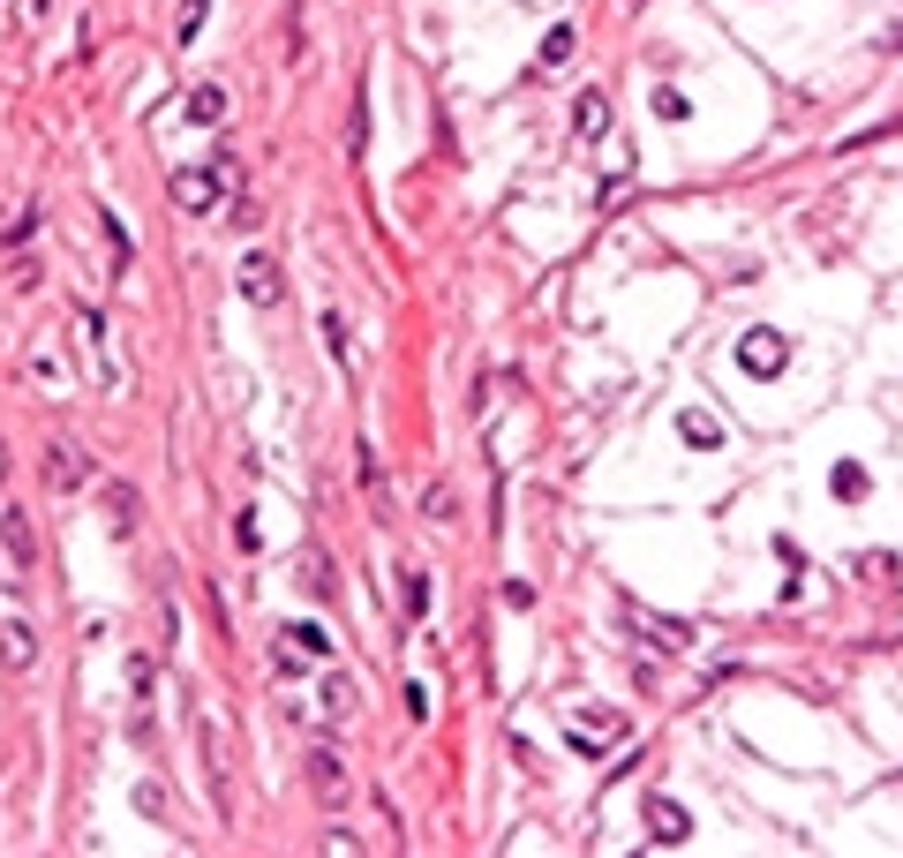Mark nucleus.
Instances as JSON below:
<instances>
[{
  "mask_svg": "<svg viewBox=\"0 0 903 858\" xmlns=\"http://www.w3.org/2000/svg\"><path fill=\"white\" fill-rule=\"evenodd\" d=\"M188 121L218 128V121H226V91H218V83H196V91H188Z\"/></svg>",
  "mask_w": 903,
  "mask_h": 858,
  "instance_id": "ddd939ff",
  "label": "nucleus"
},
{
  "mask_svg": "<svg viewBox=\"0 0 903 858\" xmlns=\"http://www.w3.org/2000/svg\"><path fill=\"white\" fill-rule=\"evenodd\" d=\"M98 497H106L114 535H136V490H128V482H98Z\"/></svg>",
  "mask_w": 903,
  "mask_h": 858,
  "instance_id": "f8f14e48",
  "label": "nucleus"
},
{
  "mask_svg": "<svg viewBox=\"0 0 903 858\" xmlns=\"http://www.w3.org/2000/svg\"><path fill=\"white\" fill-rule=\"evenodd\" d=\"M136 813H151V821H166V783H151V776H144V783H136Z\"/></svg>",
  "mask_w": 903,
  "mask_h": 858,
  "instance_id": "6ab92c4d",
  "label": "nucleus"
},
{
  "mask_svg": "<svg viewBox=\"0 0 903 858\" xmlns=\"http://www.w3.org/2000/svg\"><path fill=\"white\" fill-rule=\"evenodd\" d=\"M602 121H610V98L588 91V98H580V136H602Z\"/></svg>",
  "mask_w": 903,
  "mask_h": 858,
  "instance_id": "f3484780",
  "label": "nucleus"
},
{
  "mask_svg": "<svg viewBox=\"0 0 903 858\" xmlns=\"http://www.w3.org/2000/svg\"><path fill=\"white\" fill-rule=\"evenodd\" d=\"M324 347L346 362V317H340V309H324Z\"/></svg>",
  "mask_w": 903,
  "mask_h": 858,
  "instance_id": "412c9836",
  "label": "nucleus"
},
{
  "mask_svg": "<svg viewBox=\"0 0 903 858\" xmlns=\"http://www.w3.org/2000/svg\"><path fill=\"white\" fill-rule=\"evenodd\" d=\"M572 46H580V38H572V31H550V38H542V68H558L565 53H572Z\"/></svg>",
  "mask_w": 903,
  "mask_h": 858,
  "instance_id": "aec40b11",
  "label": "nucleus"
},
{
  "mask_svg": "<svg viewBox=\"0 0 903 858\" xmlns=\"http://www.w3.org/2000/svg\"><path fill=\"white\" fill-rule=\"evenodd\" d=\"M46 460H53V467H46V482H53V490H84V460H76V445H68V437H53V445H46Z\"/></svg>",
  "mask_w": 903,
  "mask_h": 858,
  "instance_id": "9b49d317",
  "label": "nucleus"
},
{
  "mask_svg": "<svg viewBox=\"0 0 903 858\" xmlns=\"http://www.w3.org/2000/svg\"><path fill=\"white\" fill-rule=\"evenodd\" d=\"M286 648L310 655V663H332V633H324V625H286Z\"/></svg>",
  "mask_w": 903,
  "mask_h": 858,
  "instance_id": "4468645a",
  "label": "nucleus"
},
{
  "mask_svg": "<svg viewBox=\"0 0 903 858\" xmlns=\"http://www.w3.org/2000/svg\"><path fill=\"white\" fill-rule=\"evenodd\" d=\"M625 633L655 640V655H686L693 648V633L678 625V618H655V610H632V603H625Z\"/></svg>",
  "mask_w": 903,
  "mask_h": 858,
  "instance_id": "20e7f679",
  "label": "nucleus"
},
{
  "mask_svg": "<svg viewBox=\"0 0 903 858\" xmlns=\"http://www.w3.org/2000/svg\"><path fill=\"white\" fill-rule=\"evenodd\" d=\"M648 836H655V844H686L693 813L678 806V798H648Z\"/></svg>",
  "mask_w": 903,
  "mask_h": 858,
  "instance_id": "0eeeda50",
  "label": "nucleus"
},
{
  "mask_svg": "<svg viewBox=\"0 0 903 858\" xmlns=\"http://www.w3.org/2000/svg\"><path fill=\"white\" fill-rule=\"evenodd\" d=\"M38 565V535L23 505H0V595H23V580Z\"/></svg>",
  "mask_w": 903,
  "mask_h": 858,
  "instance_id": "f03ea898",
  "label": "nucleus"
},
{
  "mask_svg": "<svg viewBox=\"0 0 903 858\" xmlns=\"http://www.w3.org/2000/svg\"><path fill=\"white\" fill-rule=\"evenodd\" d=\"M0 482H8V445H0Z\"/></svg>",
  "mask_w": 903,
  "mask_h": 858,
  "instance_id": "4be33fe9",
  "label": "nucleus"
},
{
  "mask_svg": "<svg viewBox=\"0 0 903 858\" xmlns=\"http://www.w3.org/2000/svg\"><path fill=\"white\" fill-rule=\"evenodd\" d=\"M324 716H332V723L354 716V686H346V678H324Z\"/></svg>",
  "mask_w": 903,
  "mask_h": 858,
  "instance_id": "dca6fc26",
  "label": "nucleus"
},
{
  "mask_svg": "<svg viewBox=\"0 0 903 858\" xmlns=\"http://www.w3.org/2000/svg\"><path fill=\"white\" fill-rule=\"evenodd\" d=\"M0 663H8V670H31L38 663V633L23 625V618H8V625H0Z\"/></svg>",
  "mask_w": 903,
  "mask_h": 858,
  "instance_id": "6e6552de",
  "label": "nucleus"
},
{
  "mask_svg": "<svg viewBox=\"0 0 903 858\" xmlns=\"http://www.w3.org/2000/svg\"><path fill=\"white\" fill-rule=\"evenodd\" d=\"M204 8H212V0H181V16H174V31H181V46H196V31H204Z\"/></svg>",
  "mask_w": 903,
  "mask_h": 858,
  "instance_id": "a211bd4d",
  "label": "nucleus"
},
{
  "mask_svg": "<svg viewBox=\"0 0 903 858\" xmlns=\"http://www.w3.org/2000/svg\"><path fill=\"white\" fill-rule=\"evenodd\" d=\"M422 520H430L436 535H452V527H460V497H452V482H430V490H422Z\"/></svg>",
  "mask_w": 903,
  "mask_h": 858,
  "instance_id": "9d476101",
  "label": "nucleus"
},
{
  "mask_svg": "<svg viewBox=\"0 0 903 858\" xmlns=\"http://www.w3.org/2000/svg\"><path fill=\"white\" fill-rule=\"evenodd\" d=\"M242 294H249L256 309H279V302H286V272H279L264 249H256L249 264H242Z\"/></svg>",
  "mask_w": 903,
  "mask_h": 858,
  "instance_id": "39448f33",
  "label": "nucleus"
},
{
  "mask_svg": "<svg viewBox=\"0 0 903 858\" xmlns=\"http://www.w3.org/2000/svg\"><path fill=\"white\" fill-rule=\"evenodd\" d=\"M166 189H174V204H181L188 219H212L218 204H226V189H234V166H174L166 174Z\"/></svg>",
  "mask_w": 903,
  "mask_h": 858,
  "instance_id": "7ed1b4c3",
  "label": "nucleus"
},
{
  "mask_svg": "<svg viewBox=\"0 0 903 858\" xmlns=\"http://www.w3.org/2000/svg\"><path fill=\"white\" fill-rule=\"evenodd\" d=\"M76 362H84V377H91L98 400H114L121 407L128 392H136V362H128V347L114 339V324H106V309H76Z\"/></svg>",
  "mask_w": 903,
  "mask_h": 858,
  "instance_id": "f257e3e1",
  "label": "nucleus"
},
{
  "mask_svg": "<svg viewBox=\"0 0 903 858\" xmlns=\"http://www.w3.org/2000/svg\"><path fill=\"white\" fill-rule=\"evenodd\" d=\"M310 791H316V806H346L354 776H346V761H340V753H310Z\"/></svg>",
  "mask_w": 903,
  "mask_h": 858,
  "instance_id": "423d86ee",
  "label": "nucleus"
},
{
  "mask_svg": "<svg viewBox=\"0 0 903 858\" xmlns=\"http://www.w3.org/2000/svg\"><path fill=\"white\" fill-rule=\"evenodd\" d=\"M738 362L760 369V377H776V369H783V339H776V332H746V339H738Z\"/></svg>",
  "mask_w": 903,
  "mask_h": 858,
  "instance_id": "1a4fd4ad",
  "label": "nucleus"
},
{
  "mask_svg": "<svg viewBox=\"0 0 903 858\" xmlns=\"http://www.w3.org/2000/svg\"><path fill=\"white\" fill-rule=\"evenodd\" d=\"M302 580H310V595H332V588H340V572L324 565V550H310V558H302Z\"/></svg>",
  "mask_w": 903,
  "mask_h": 858,
  "instance_id": "2eb2a0df",
  "label": "nucleus"
}]
</instances>
